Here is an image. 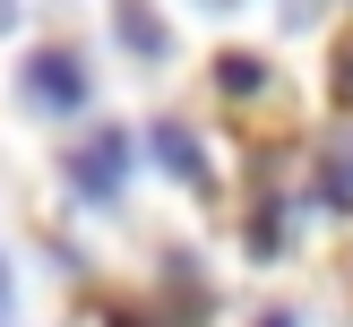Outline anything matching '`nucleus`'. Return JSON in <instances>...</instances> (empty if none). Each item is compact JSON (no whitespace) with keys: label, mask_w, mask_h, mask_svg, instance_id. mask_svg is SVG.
<instances>
[{"label":"nucleus","mask_w":353,"mask_h":327,"mask_svg":"<svg viewBox=\"0 0 353 327\" xmlns=\"http://www.w3.org/2000/svg\"><path fill=\"white\" fill-rule=\"evenodd\" d=\"M26 95L43 103V112H78L86 103V69L69 61V52H34L26 61Z\"/></svg>","instance_id":"1"},{"label":"nucleus","mask_w":353,"mask_h":327,"mask_svg":"<svg viewBox=\"0 0 353 327\" xmlns=\"http://www.w3.org/2000/svg\"><path fill=\"white\" fill-rule=\"evenodd\" d=\"M121 164H130V138H121V129H103L95 147H78V155H69V181H78V189H95V198H103V189L121 181Z\"/></svg>","instance_id":"2"},{"label":"nucleus","mask_w":353,"mask_h":327,"mask_svg":"<svg viewBox=\"0 0 353 327\" xmlns=\"http://www.w3.org/2000/svg\"><path fill=\"white\" fill-rule=\"evenodd\" d=\"M155 155H164V172H181V181H207V155L190 147V129H155Z\"/></svg>","instance_id":"3"},{"label":"nucleus","mask_w":353,"mask_h":327,"mask_svg":"<svg viewBox=\"0 0 353 327\" xmlns=\"http://www.w3.org/2000/svg\"><path fill=\"white\" fill-rule=\"evenodd\" d=\"M121 43H138V52H164V26H155L138 0H121Z\"/></svg>","instance_id":"4"},{"label":"nucleus","mask_w":353,"mask_h":327,"mask_svg":"<svg viewBox=\"0 0 353 327\" xmlns=\"http://www.w3.org/2000/svg\"><path fill=\"white\" fill-rule=\"evenodd\" d=\"M216 78L233 86V95H259V78H268V69H259L250 52H224V61H216Z\"/></svg>","instance_id":"5"},{"label":"nucleus","mask_w":353,"mask_h":327,"mask_svg":"<svg viewBox=\"0 0 353 327\" xmlns=\"http://www.w3.org/2000/svg\"><path fill=\"white\" fill-rule=\"evenodd\" d=\"M327 198H353V164H327Z\"/></svg>","instance_id":"6"},{"label":"nucleus","mask_w":353,"mask_h":327,"mask_svg":"<svg viewBox=\"0 0 353 327\" xmlns=\"http://www.w3.org/2000/svg\"><path fill=\"white\" fill-rule=\"evenodd\" d=\"M9 26H17V0H0V34H9Z\"/></svg>","instance_id":"7"},{"label":"nucleus","mask_w":353,"mask_h":327,"mask_svg":"<svg viewBox=\"0 0 353 327\" xmlns=\"http://www.w3.org/2000/svg\"><path fill=\"white\" fill-rule=\"evenodd\" d=\"M0 310H9V267H0Z\"/></svg>","instance_id":"8"}]
</instances>
